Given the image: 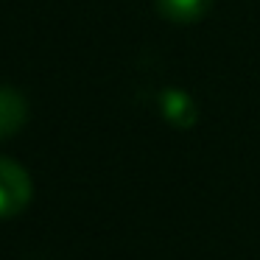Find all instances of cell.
<instances>
[{"label": "cell", "mask_w": 260, "mask_h": 260, "mask_svg": "<svg viewBox=\"0 0 260 260\" xmlns=\"http://www.w3.org/2000/svg\"><path fill=\"white\" fill-rule=\"evenodd\" d=\"M31 185L28 171L20 162L9 157H0V218H14L20 215L31 202Z\"/></svg>", "instance_id": "1"}, {"label": "cell", "mask_w": 260, "mask_h": 260, "mask_svg": "<svg viewBox=\"0 0 260 260\" xmlns=\"http://www.w3.org/2000/svg\"><path fill=\"white\" fill-rule=\"evenodd\" d=\"M159 112L174 129H193L199 120V107L193 95L179 87H165L159 95Z\"/></svg>", "instance_id": "2"}, {"label": "cell", "mask_w": 260, "mask_h": 260, "mask_svg": "<svg viewBox=\"0 0 260 260\" xmlns=\"http://www.w3.org/2000/svg\"><path fill=\"white\" fill-rule=\"evenodd\" d=\"M28 120V104L12 87H0V140L17 135Z\"/></svg>", "instance_id": "3"}, {"label": "cell", "mask_w": 260, "mask_h": 260, "mask_svg": "<svg viewBox=\"0 0 260 260\" xmlns=\"http://www.w3.org/2000/svg\"><path fill=\"white\" fill-rule=\"evenodd\" d=\"M213 0H157V12L174 25H190L210 12Z\"/></svg>", "instance_id": "4"}]
</instances>
